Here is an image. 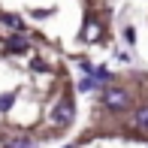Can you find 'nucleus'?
I'll list each match as a JSON object with an SVG mask.
<instances>
[{"mask_svg": "<svg viewBox=\"0 0 148 148\" xmlns=\"http://www.w3.org/2000/svg\"><path fill=\"white\" fill-rule=\"evenodd\" d=\"M130 91L127 88H115V85H109V88L100 91V106H103L106 112H112V115H124L127 109H130Z\"/></svg>", "mask_w": 148, "mask_h": 148, "instance_id": "1", "label": "nucleus"}, {"mask_svg": "<svg viewBox=\"0 0 148 148\" xmlns=\"http://www.w3.org/2000/svg\"><path fill=\"white\" fill-rule=\"evenodd\" d=\"M51 121H55V127L58 130H66V127L76 121V100H70V97H60L55 106H51Z\"/></svg>", "mask_w": 148, "mask_h": 148, "instance_id": "2", "label": "nucleus"}, {"mask_svg": "<svg viewBox=\"0 0 148 148\" xmlns=\"http://www.w3.org/2000/svg\"><path fill=\"white\" fill-rule=\"evenodd\" d=\"M3 49L9 51V55H27L30 51V36L24 30H12L3 36Z\"/></svg>", "mask_w": 148, "mask_h": 148, "instance_id": "3", "label": "nucleus"}, {"mask_svg": "<svg viewBox=\"0 0 148 148\" xmlns=\"http://www.w3.org/2000/svg\"><path fill=\"white\" fill-rule=\"evenodd\" d=\"M79 36H82V42H100V36H103V21H100V18H94L91 12H88Z\"/></svg>", "mask_w": 148, "mask_h": 148, "instance_id": "4", "label": "nucleus"}, {"mask_svg": "<svg viewBox=\"0 0 148 148\" xmlns=\"http://www.w3.org/2000/svg\"><path fill=\"white\" fill-rule=\"evenodd\" d=\"M130 124L136 127L142 136H148V103H142V106L133 109V121H130Z\"/></svg>", "mask_w": 148, "mask_h": 148, "instance_id": "5", "label": "nucleus"}, {"mask_svg": "<svg viewBox=\"0 0 148 148\" xmlns=\"http://www.w3.org/2000/svg\"><path fill=\"white\" fill-rule=\"evenodd\" d=\"M88 76H91V82L97 85V91H100V88H109V85H112V79H115L109 70H106V66H94Z\"/></svg>", "mask_w": 148, "mask_h": 148, "instance_id": "6", "label": "nucleus"}, {"mask_svg": "<svg viewBox=\"0 0 148 148\" xmlns=\"http://www.w3.org/2000/svg\"><path fill=\"white\" fill-rule=\"evenodd\" d=\"M0 24H6L9 30H24V18L15 12H0Z\"/></svg>", "mask_w": 148, "mask_h": 148, "instance_id": "7", "label": "nucleus"}, {"mask_svg": "<svg viewBox=\"0 0 148 148\" xmlns=\"http://www.w3.org/2000/svg\"><path fill=\"white\" fill-rule=\"evenodd\" d=\"M27 70L36 73V76H45V73H51V66H49V60H42V58H30L27 60Z\"/></svg>", "mask_w": 148, "mask_h": 148, "instance_id": "8", "label": "nucleus"}, {"mask_svg": "<svg viewBox=\"0 0 148 148\" xmlns=\"http://www.w3.org/2000/svg\"><path fill=\"white\" fill-rule=\"evenodd\" d=\"M12 106H15V94H12V91H3V94H0V112H9Z\"/></svg>", "mask_w": 148, "mask_h": 148, "instance_id": "9", "label": "nucleus"}, {"mask_svg": "<svg viewBox=\"0 0 148 148\" xmlns=\"http://www.w3.org/2000/svg\"><path fill=\"white\" fill-rule=\"evenodd\" d=\"M79 91H97V85L91 82V76H85V79H79V85H76Z\"/></svg>", "mask_w": 148, "mask_h": 148, "instance_id": "10", "label": "nucleus"}, {"mask_svg": "<svg viewBox=\"0 0 148 148\" xmlns=\"http://www.w3.org/2000/svg\"><path fill=\"white\" fill-rule=\"evenodd\" d=\"M12 148H36L30 139H12Z\"/></svg>", "mask_w": 148, "mask_h": 148, "instance_id": "11", "label": "nucleus"}, {"mask_svg": "<svg viewBox=\"0 0 148 148\" xmlns=\"http://www.w3.org/2000/svg\"><path fill=\"white\" fill-rule=\"evenodd\" d=\"M124 39H127V42H136V30H133V27H124Z\"/></svg>", "mask_w": 148, "mask_h": 148, "instance_id": "12", "label": "nucleus"}, {"mask_svg": "<svg viewBox=\"0 0 148 148\" xmlns=\"http://www.w3.org/2000/svg\"><path fill=\"white\" fill-rule=\"evenodd\" d=\"M66 148H76V145H66Z\"/></svg>", "mask_w": 148, "mask_h": 148, "instance_id": "13", "label": "nucleus"}]
</instances>
